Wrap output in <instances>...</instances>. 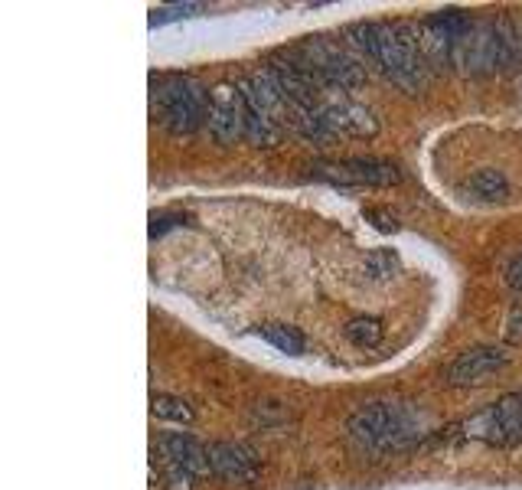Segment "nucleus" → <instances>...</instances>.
I'll use <instances>...</instances> for the list:
<instances>
[{"label":"nucleus","instance_id":"1","mask_svg":"<svg viewBox=\"0 0 522 490\" xmlns=\"http://www.w3.org/2000/svg\"><path fill=\"white\" fill-rule=\"evenodd\" d=\"M353 46L376 66L392 85L402 92L418 95L428 82L425 49H421V33L408 23H359L350 30Z\"/></svg>","mask_w":522,"mask_h":490},{"label":"nucleus","instance_id":"2","mask_svg":"<svg viewBox=\"0 0 522 490\" xmlns=\"http://www.w3.org/2000/svg\"><path fill=\"white\" fill-rule=\"evenodd\" d=\"M346 428L369 451H402L425 435V419L412 406H405V402L379 399L359 406L350 415Z\"/></svg>","mask_w":522,"mask_h":490},{"label":"nucleus","instance_id":"3","mask_svg":"<svg viewBox=\"0 0 522 490\" xmlns=\"http://www.w3.org/2000/svg\"><path fill=\"white\" fill-rule=\"evenodd\" d=\"M151 112L160 128L183 138V134H193L200 125H206L209 95L190 76H160L154 79Z\"/></svg>","mask_w":522,"mask_h":490},{"label":"nucleus","instance_id":"4","mask_svg":"<svg viewBox=\"0 0 522 490\" xmlns=\"http://www.w3.org/2000/svg\"><path fill=\"white\" fill-rule=\"evenodd\" d=\"M294 63H301L307 72H314L323 89L350 92L366 82L363 66H359L350 53H343L340 46H333L327 40H307L301 46V53L294 56Z\"/></svg>","mask_w":522,"mask_h":490},{"label":"nucleus","instance_id":"5","mask_svg":"<svg viewBox=\"0 0 522 490\" xmlns=\"http://www.w3.org/2000/svg\"><path fill=\"white\" fill-rule=\"evenodd\" d=\"M464 435L490 448L522 445V396H503L464 422Z\"/></svg>","mask_w":522,"mask_h":490},{"label":"nucleus","instance_id":"6","mask_svg":"<svg viewBox=\"0 0 522 490\" xmlns=\"http://www.w3.org/2000/svg\"><path fill=\"white\" fill-rule=\"evenodd\" d=\"M245 121H248V105L242 89L232 82H219L209 92V112H206L209 138L222 147H232L235 141L245 138Z\"/></svg>","mask_w":522,"mask_h":490},{"label":"nucleus","instance_id":"7","mask_svg":"<svg viewBox=\"0 0 522 490\" xmlns=\"http://www.w3.org/2000/svg\"><path fill=\"white\" fill-rule=\"evenodd\" d=\"M314 174L343 187H395L402 180V170L379 157H346L337 164H317Z\"/></svg>","mask_w":522,"mask_h":490},{"label":"nucleus","instance_id":"8","mask_svg":"<svg viewBox=\"0 0 522 490\" xmlns=\"http://www.w3.org/2000/svg\"><path fill=\"white\" fill-rule=\"evenodd\" d=\"M320 121L327 134H340V138H359V141H369L379 134V118L369 112L366 105L353 102V98H330L323 102L320 108Z\"/></svg>","mask_w":522,"mask_h":490},{"label":"nucleus","instance_id":"9","mask_svg":"<svg viewBox=\"0 0 522 490\" xmlns=\"http://www.w3.org/2000/svg\"><path fill=\"white\" fill-rule=\"evenodd\" d=\"M509 363V357L496 347H474L464 350L444 373L447 386H483L493 373H500Z\"/></svg>","mask_w":522,"mask_h":490},{"label":"nucleus","instance_id":"10","mask_svg":"<svg viewBox=\"0 0 522 490\" xmlns=\"http://www.w3.org/2000/svg\"><path fill=\"white\" fill-rule=\"evenodd\" d=\"M209 471H216L222 481L245 484V481H255L258 461L245 445H235V441H213V445H209Z\"/></svg>","mask_w":522,"mask_h":490},{"label":"nucleus","instance_id":"11","mask_svg":"<svg viewBox=\"0 0 522 490\" xmlns=\"http://www.w3.org/2000/svg\"><path fill=\"white\" fill-rule=\"evenodd\" d=\"M160 448H164V455L170 458V464H177V468H183V471H190V474H206L209 471V448H203L193 435H183V432L164 435Z\"/></svg>","mask_w":522,"mask_h":490},{"label":"nucleus","instance_id":"12","mask_svg":"<svg viewBox=\"0 0 522 490\" xmlns=\"http://www.w3.org/2000/svg\"><path fill=\"white\" fill-rule=\"evenodd\" d=\"M470 190H474L477 196H483V200H503V196L509 193V183L503 177V170L483 167V170H477L474 177H470Z\"/></svg>","mask_w":522,"mask_h":490},{"label":"nucleus","instance_id":"13","mask_svg":"<svg viewBox=\"0 0 522 490\" xmlns=\"http://www.w3.org/2000/svg\"><path fill=\"white\" fill-rule=\"evenodd\" d=\"M151 412H154V419H164V422H177V425L193 422V409L177 396H154Z\"/></svg>","mask_w":522,"mask_h":490},{"label":"nucleus","instance_id":"14","mask_svg":"<svg viewBox=\"0 0 522 490\" xmlns=\"http://www.w3.org/2000/svg\"><path fill=\"white\" fill-rule=\"evenodd\" d=\"M343 334L350 343L366 350V347H376V343L382 340V324L376 321V317H356V321L343 327Z\"/></svg>","mask_w":522,"mask_h":490},{"label":"nucleus","instance_id":"15","mask_svg":"<svg viewBox=\"0 0 522 490\" xmlns=\"http://www.w3.org/2000/svg\"><path fill=\"white\" fill-rule=\"evenodd\" d=\"M261 337H265L271 347H278L281 353H304V337L297 334L294 327L284 324H265L261 327Z\"/></svg>","mask_w":522,"mask_h":490},{"label":"nucleus","instance_id":"16","mask_svg":"<svg viewBox=\"0 0 522 490\" xmlns=\"http://www.w3.org/2000/svg\"><path fill=\"white\" fill-rule=\"evenodd\" d=\"M395 272H399V262H395V255L389 249H376L366 259V275L372 281H389Z\"/></svg>","mask_w":522,"mask_h":490},{"label":"nucleus","instance_id":"17","mask_svg":"<svg viewBox=\"0 0 522 490\" xmlns=\"http://www.w3.org/2000/svg\"><path fill=\"white\" fill-rule=\"evenodd\" d=\"M193 10H200V4H173V7H160V10H154L151 27H160V23L177 20V17H190Z\"/></svg>","mask_w":522,"mask_h":490},{"label":"nucleus","instance_id":"18","mask_svg":"<svg viewBox=\"0 0 522 490\" xmlns=\"http://www.w3.org/2000/svg\"><path fill=\"white\" fill-rule=\"evenodd\" d=\"M503 337H506V343H522V304H516L513 311H509V317H506V327H503Z\"/></svg>","mask_w":522,"mask_h":490},{"label":"nucleus","instance_id":"19","mask_svg":"<svg viewBox=\"0 0 522 490\" xmlns=\"http://www.w3.org/2000/svg\"><path fill=\"white\" fill-rule=\"evenodd\" d=\"M190 481H193L190 471L177 468V464H170V468H167V487H170V490H193Z\"/></svg>","mask_w":522,"mask_h":490},{"label":"nucleus","instance_id":"20","mask_svg":"<svg viewBox=\"0 0 522 490\" xmlns=\"http://www.w3.org/2000/svg\"><path fill=\"white\" fill-rule=\"evenodd\" d=\"M506 285L513 288L516 294H522V252H519L516 259L509 262V268H506Z\"/></svg>","mask_w":522,"mask_h":490}]
</instances>
